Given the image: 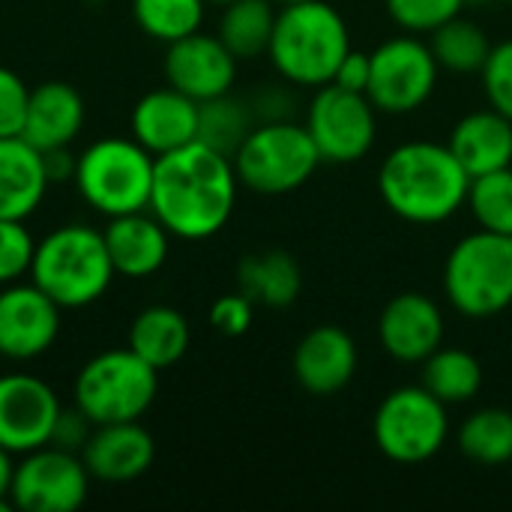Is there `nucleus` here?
<instances>
[{"mask_svg":"<svg viewBox=\"0 0 512 512\" xmlns=\"http://www.w3.org/2000/svg\"><path fill=\"white\" fill-rule=\"evenodd\" d=\"M237 288L264 309H288L303 291V273L291 252L261 249L237 264Z\"/></svg>","mask_w":512,"mask_h":512,"instance_id":"obj_24","label":"nucleus"},{"mask_svg":"<svg viewBox=\"0 0 512 512\" xmlns=\"http://www.w3.org/2000/svg\"><path fill=\"white\" fill-rule=\"evenodd\" d=\"M465 207L471 210L477 228L512 237V165L471 177Z\"/></svg>","mask_w":512,"mask_h":512,"instance_id":"obj_32","label":"nucleus"},{"mask_svg":"<svg viewBox=\"0 0 512 512\" xmlns=\"http://www.w3.org/2000/svg\"><path fill=\"white\" fill-rule=\"evenodd\" d=\"M192 345V327L174 306H147L132 318L129 348L153 369L177 366Z\"/></svg>","mask_w":512,"mask_h":512,"instance_id":"obj_25","label":"nucleus"},{"mask_svg":"<svg viewBox=\"0 0 512 512\" xmlns=\"http://www.w3.org/2000/svg\"><path fill=\"white\" fill-rule=\"evenodd\" d=\"M348 51V21L333 3L303 0L279 6L267 57L282 81L318 90L333 81Z\"/></svg>","mask_w":512,"mask_h":512,"instance_id":"obj_3","label":"nucleus"},{"mask_svg":"<svg viewBox=\"0 0 512 512\" xmlns=\"http://www.w3.org/2000/svg\"><path fill=\"white\" fill-rule=\"evenodd\" d=\"M231 162L240 186L258 195H288L306 186L324 159L303 123L267 120L252 126Z\"/></svg>","mask_w":512,"mask_h":512,"instance_id":"obj_7","label":"nucleus"},{"mask_svg":"<svg viewBox=\"0 0 512 512\" xmlns=\"http://www.w3.org/2000/svg\"><path fill=\"white\" fill-rule=\"evenodd\" d=\"M159 390V369L129 345L90 357L75 378V402L93 426L141 420Z\"/></svg>","mask_w":512,"mask_h":512,"instance_id":"obj_8","label":"nucleus"},{"mask_svg":"<svg viewBox=\"0 0 512 512\" xmlns=\"http://www.w3.org/2000/svg\"><path fill=\"white\" fill-rule=\"evenodd\" d=\"M279 6L270 0H234L222 6L216 36L237 60H255L270 51Z\"/></svg>","mask_w":512,"mask_h":512,"instance_id":"obj_26","label":"nucleus"},{"mask_svg":"<svg viewBox=\"0 0 512 512\" xmlns=\"http://www.w3.org/2000/svg\"><path fill=\"white\" fill-rule=\"evenodd\" d=\"M360 366L357 342L348 330L336 324H318L312 327L294 348V378L297 384L318 399L342 393Z\"/></svg>","mask_w":512,"mask_h":512,"instance_id":"obj_17","label":"nucleus"},{"mask_svg":"<svg viewBox=\"0 0 512 512\" xmlns=\"http://www.w3.org/2000/svg\"><path fill=\"white\" fill-rule=\"evenodd\" d=\"M447 147L462 162L471 177L510 168L512 165V120L501 111L480 108L456 120Z\"/></svg>","mask_w":512,"mask_h":512,"instance_id":"obj_22","label":"nucleus"},{"mask_svg":"<svg viewBox=\"0 0 512 512\" xmlns=\"http://www.w3.org/2000/svg\"><path fill=\"white\" fill-rule=\"evenodd\" d=\"M207 3H219V6H225V3H234V0H207Z\"/></svg>","mask_w":512,"mask_h":512,"instance_id":"obj_43","label":"nucleus"},{"mask_svg":"<svg viewBox=\"0 0 512 512\" xmlns=\"http://www.w3.org/2000/svg\"><path fill=\"white\" fill-rule=\"evenodd\" d=\"M27 102H30V87L24 84V78L0 66V138L21 135Z\"/></svg>","mask_w":512,"mask_h":512,"instance_id":"obj_36","label":"nucleus"},{"mask_svg":"<svg viewBox=\"0 0 512 512\" xmlns=\"http://www.w3.org/2000/svg\"><path fill=\"white\" fill-rule=\"evenodd\" d=\"M237 57L225 48V42L213 33H189L177 42H168L165 51V81L192 96L195 102H207L231 93L237 81Z\"/></svg>","mask_w":512,"mask_h":512,"instance_id":"obj_16","label":"nucleus"},{"mask_svg":"<svg viewBox=\"0 0 512 512\" xmlns=\"http://www.w3.org/2000/svg\"><path fill=\"white\" fill-rule=\"evenodd\" d=\"M270 3H276V6H291V3H303V0H270Z\"/></svg>","mask_w":512,"mask_h":512,"instance_id":"obj_42","label":"nucleus"},{"mask_svg":"<svg viewBox=\"0 0 512 512\" xmlns=\"http://www.w3.org/2000/svg\"><path fill=\"white\" fill-rule=\"evenodd\" d=\"M60 333V306L33 282L0 291V357L24 363L42 357Z\"/></svg>","mask_w":512,"mask_h":512,"instance_id":"obj_14","label":"nucleus"},{"mask_svg":"<svg viewBox=\"0 0 512 512\" xmlns=\"http://www.w3.org/2000/svg\"><path fill=\"white\" fill-rule=\"evenodd\" d=\"M90 480L81 453L45 444L15 465L9 501L24 512H72L87 501Z\"/></svg>","mask_w":512,"mask_h":512,"instance_id":"obj_12","label":"nucleus"},{"mask_svg":"<svg viewBox=\"0 0 512 512\" xmlns=\"http://www.w3.org/2000/svg\"><path fill=\"white\" fill-rule=\"evenodd\" d=\"M420 366H423L420 384L435 399H441L447 408L474 402L483 390V363L465 348H444L441 345Z\"/></svg>","mask_w":512,"mask_h":512,"instance_id":"obj_27","label":"nucleus"},{"mask_svg":"<svg viewBox=\"0 0 512 512\" xmlns=\"http://www.w3.org/2000/svg\"><path fill=\"white\" fill-rule=\"evenodd\" d=\"M372 438L378 450L396 465H423L435 459L450 438V414L423 384L390 390L375 417Z\"/></svg>","mask_w":512,"mask_h":512,"instance_id":"obj_9","label":"nucleus"},{"mask_svg":"<svg viewBox=\"0 0 512 512\" xmlns=\"http://www.w3.org/2000/svg\"><path fill=\"white\" fill-rule=\"evenodd\" d=\"M207 0H132L135 24L156 42H177L201 30Z\"/></svg>","mask_w":512,"mask_h":512,"instance_id":"obj_31","label":"nucleus"},{"mask_svg":"<svg viewBox=\"0 0 512 512\" xmlns=\"http://www.w3.org/2000/svg\"><path fill=\"white\" fill-rule=\"evenodd\" d=\"M444 312L435 297L423 291L396 294L378 318V342L384 354L405 366H420L444 345Z\"/></svg>","mask_w":512,"mask_h":512,"instance_id":"obj_15","label":"nucleus"},{"mask_svg":"<svg viewBox=\"0 0 512 512\" xmlns=\"http://www.w3.org/2000/svg\"><path fill=\"white\" fill-rule=\"evenodd\" d=\"M468 0H384L390 21L414 36H429L450 18L462 15Z\"/></svg>","mask_w":512,"mask_h":512,"instance_id":"obj_33","label":"nucleus"},{"mask_svg":"<svg viewBox=\"0 0 512 512\" xmlns=\"http://www.w3.org/2000/svg\"><path fill=\"white\" fill-rule=\"evenodd\" d=\"M369 60H372V72H369L366 96L378 108V114H393V117L414 114L432 99L441 66L429 42H423L420 36L414 33L390 36L369 54Z\"/></svg>","mask_w":512,"mask_h":512,"instance_id":"obj_10","label":"nucleus"},{"mask_svg":"<svg viewBox=\"0 0 512 512\" xmlns=\"http://www.w3.org/2000/svg\"><path fill=\"white\" fill-rule=\"evenodd\" d=\"M93 432V423L90 417L72 405V408H60L57 420H54V429H51V447H60V450H69V453H81L87 438Z\"/></svg>","mask_w":512,"mask_h":512,"instance_id":"obj_38","label":"nucleus"},{"mask_svg":"<svg viewBox=\"0 0 512 512\" xmlns=\"http://www.w3.org/2000/svg\"><path fill=\"white\" fill-rule=\"evenodd\" d=\"M114 276L105 237L90 225H60L33 249L30 282L39 285L60 309H84L96 303L111 288Z\"/></svg>","mask_w":512,"mask_h":512,"instance_id":"obj_4","label":"nucleus"},{"mask_svg":"<svg viewBox=\"0 0 512 512\" xmlns=\"http://www.w3.org/2000/svg\"><path fill=\"white\" fill-rule=\"evenodd\" d=\"M132 138L153 156L171 153L183 144L198 141V102L180 90L159 87L144 93L129 117Z\"/></svg>","mask_w":512,"mask_h":512,"instance_id":"obj_19","label":"nucleus"},{"mask_svg":"<svg viewBox=\"0 0 512 512\" xmlns=\"http://www.w3.org/2000/svg\"><path fill=\"white\" fill-rule=\"evenodd\" d=\"M12 474H15V465H12V453L0 447V512H12V501H9V486H12Z\"/></svg>","mask_w":512,"mask_h":512,"instance_id":"obj_41","label":"nucleus"},{"mask_svg":"<svg viewBox=\"0 0 512 512\" xmlns=\"http://www.w3.org/2000/svg\"><path fill=\"white\" fill-rule=\"evenodd\" d=\"M459 453L480 468H501L512 462V411L480 408L465 417L456 432Z\"/></svg>","mask_w":512,"mask_h":512,"instance_id":"obj_28","label":"nucleus"},{"mask_svg":"<svg viewBox=\"0 0 512 512\" xmlns=\"http://www.w3.org/2000/svg\"><path fill=\"white\" fill-rule=\"evenodd\" d=\"M51 180L42 153L21 135L0 138V219H27L45 198Z\"/></svg>","mask_w":512,"mask_h":512,"instance_id":"obj_23","label":"nucleus"},{"mask_svg":"<svg viewBox=\"0 0 512 512\" xmlns=\"http://www.w3.org/2000/svg\"><path fill=\"white\" fill-rule=\"evenodd\" d=\"M429 48L441 69L456 75H480V69L489 60L492 39L477 21L456 15L435 33H429Z\"/></svg>","mask_w":512,"mask_h":512,"instance_id":"obj_29","label":"nucleus"},{"mask_svg":"<svg viewBox=\"0 0 512 512\" xmlns=\"http://www.w3.org/2000/svg\"><path fill=\"white\" fill-rule=\"evenodd\" d=\"M33 249L36 240L21 219H0V285H12L30 273Z\"/></svg>","mask_w":512,"mask_h":512,"instance_id":"obj_34","label":"nucleus"},{"mask_svg":"<svg viewBox=\"0 0 512 512\" xmlns=\"http://www.w3.org/2000/svg\"><path fill=\"white\" fill-rule=\"evenodd\" d=\"M480 78L489 105L512 120V39L492 45L489 60L480 69Z\"/></svg>","mask_w":512,"mask_h":512,"instance_id":"obj_35","label":"nucleus"},{"mask_svg":"<svg viewBox=\"0 0 512 512\" xmlns=\"http://www.w3.org/2000/svg\"><path fill=\"white\" fill-rule=\"evenodd\" d=\"M42 162H45L48 180L51 183H63V180H72L75 177L78 156H69V147H54V150H45L42 153Z\"/></svg>","mask_w":512,"mask_h":512,"instance_id":"obj_40","label":"nucleus"},{"mask_svg":"<svg viewBox=\"0 0 512 512\" xmlns=\"http://www.w3.org/2000/svg\"><path fill=\"white\" fill-rule=\"evenodd\" d=\"M468 3H480V0H468Z\"/></svg>","mask_w":512,"mask_h":512,"instance_id":"obj_44","label":"nucleus"},{"mask_svg":"<svg viewBox=\"0 0 512 512\" xmlns=\"http://www.w3.org/2000/svg\"><path fill=\"white\" fill-rule=\"evenodd\" d=\"M81 459L93 480L129 483L150 471L156 459V444H153V435L138 420L102 423V426H93L81 450Z\"/></svg>","mask_w":512,"mask_h":512,"instance_id":"obj_18","label":"nucleus"},{"mask_svg":"<svg viewBox=\"0 0 512 512\" xmlns=\"http://www.w3.org/2000/svg\"><path fill=\"white\" fill-rule=\"evenodd\" d=\"M84 126V99L66 81H45L30 90L21 138L39 153L69 147Z\"/></svg>","mask_w":512,"mask_h":512,"instance_id":"obj_21","label":"nucleus"},{"mask_svg":"<svg viewBox=\"0 0 512 512\" xmlns=\"http://www.w3.org/2000/svg\"><path fill=\"white\" fill-rule=\"evenodd\" d=\"M210 327L216 330V333H222V336H228V339H237V336H243V333H249V327H252V318H255V303L243 294V291H237V294H225V297H219L213 306H210Z\"/></svg>","mask_w":512,"mask_h":512,"instance_id":"obj_37","label":"nucleus"},{"mask_svg":"<svg viewBox=\"0 0 512 512\" xmlns=\"http://www.w3.org/2000/svg\"><path fill=\"white\" fill-rule=\"evenodd\" d=\"M60 399L51 384L36 375H0V447L24 456L51 441Z\"/></svg>","mask_w":512,"mask_h":512,"instance_id":"obj_13","label":"nucleus"},{"mask_svg":"<svg viewBox=\"0 0 512 512\" xmlns=\"http://www.w3.org/2000/svg\"><path fill=\"white\" fill-rule=\"evenodd\" d=\"M255 111L243 99H234L231 93L198 102V141L207 147L234 156L237 147L246 141V135L255 126Z\"/></svg>","mask_w":512,"mask_h":512,"instance_id":"obj_30","label":"nucleus"},{"mask_svg":"<svg viewBox=\"0 0 512 512\" xmlns=\"http://www.w3.org/2000/svg\"><path fill=\"white\" fill-rule=\"evenodd\" d=\"M510 3H512V0H510Z\"/></svg>","mask_w":512,"mask_h":512,"instance_id":"obj_45","label":"nucleus"},{"mask_svg":"<svg viewBox=\"0 0 512 512\" xmlns=\"http://www.w3.org/2000/svg\"><path fill=\"white\" fill-rule=\"evenodd\" d=\"M156 156L135 138H99L78 153L75 189L102 216L150 210Z\"/></svg>","mask_w":512,"mask_h":512,"instance_id":"obj_6","label":"nucleus"},{"mask_svg":"<svg viewBox=\"0 0 512 512\" xmlns=\"http://www.w3.org/2000/svg\"><path fill=\"white\" fill-rule=\"evenodd\" d=\"M102 237L114 273L126 279H147L159 273L171 252V234L150 210L111 216Z\"/></svg>","mask_w":512,"mask_h":512,"instance_id":"obj_20","label":"nucleus"},{"mask_svg":"<svg viewBox=\"0 0 512 512\" xmlns=\"http://www.w3.org/2000/svg\"><path fill=\"white\" fill-rule=\"evenodd\" d=\"M471 174L438 141H405L393 147L378 168V195L384 207L411 225H441L468 201Z\"/></svg>","mask_w":512,"mask_h":512,"instance_id":"obj_2","label":"nucleus"},{"mask_svg":"<svg viewBox=\"0 0 512 512\" xmlns=\"http://www.w3.org/2000/svg\"><path fill=\"white\" fill-rule=\"evenodd\" d=\"M369 72H372L369 54L351 48V51L342 57V63H339V69H336V75H333L330 84H339V87L354 90V93H366V87H369Z\"/></svg>","mask_w":512,"mask_h":512,"instance_id":"obj_39","label":"nucleus"},{"mask_svg":"<svg viewBox=\"0 0 512 512\" xmlns=\"http://www.w3.org/2000/svg\"><path fill=\"white\" fill-rule=\"evenodd\" d=\"M303 126L324 162L351 165L369 156L378 141V108L366 93L324 84L315 90Z\"/></svg>","mask_w":512,"mask_h":512,"instance_id":"obj_11","label":"nucleus"},{"mask_svg":"<svg viewBox=\"0 0 512 512\" xmlns=\"http://www.w3.org/2000/svg\"><path fill=\"white\" fill-rule=\"evenodd\" d=\"M444 297L471 321L507 312L512 306V237L477 228L456 240L444 261Z\"/></svg>","mask_w":512,"mask_h":512,"instance_id":"obj_5","label":"nucleus"},{"mask_svg":"<svg viewBox=\"0 0 512 512\" xmlns=\"http://www.w3.org/2000/svg\"><path fill=\"white\" fill-rule=\"evenodd\" d=\"M237 171L231 156L204 141L156 156L150 213L180 240L216 237L237 204Z\"/></svg>","mask_w":512,"mask_h":512,"instance_id":"obj_1","label":"nucleus"}]
</instances>
